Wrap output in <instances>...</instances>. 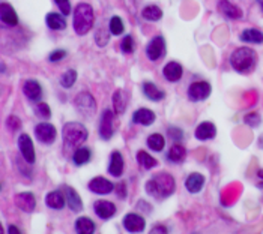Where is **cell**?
I'll list each match as a JSON object with an SVG mask.
<instances>
[{"label": "cell", "instance_id": "cell-14", "mask_svg": "<svg viewBox=\"0 0 263 234\" xmlns=\"http://www.w3.org/2000/svg\"><path fill=\"white\" fill-rule=\"evenodd\" d=\"M89 189L95 194L105 195V194H110L114 189V185L105 177H95L89 182Z\"/></svg>", "mask_w": 263, "mask_h": 234}, {"label": "cell", "instance_id": "cell-25", "mask_svg": "<svg viewBox=\"0 0 263 234\" xmlns=\"http://www.w3.org/2000/svg\"><path fill=\"white\" fill-rule=\"evenodd\" d=\"M127 104H128V96L124 90L117 89L116 92L113 93V107H114V111L116 114H122L125 111L127 108Z\"/></svg>", "mask_w": 263, "mask_h": 234}, {"label": "cell", "instance_id": "cell-3", "mask_svg": "<svg viewBox=\"0 0 263 234\" xmlns=\"http://www.w3.org/2000/svg\"><path fill=\"white\" fill-rule=\"evenodd\" d=\"M256 63H257L256 53L248 47L236 48L230 56V65L239 74H248V72H251L256 68Z\"/></svg>", "mask_w": 263, "mask_h": 234}, {"label": "cell", "instance_id": "cell-49", "mask_svg": "<svg viewBox=\"0 0 263 234\" xmlns=\"http://www.w3.org/2000/svg\"><path fill=\"white\" fill-rule=\"evenodd\" d=\"M260 8H262V12H263V2L260 3Z\"/></svg>", "mask_w": 263, "mask_h": 234}, {"label": "cell", "instance_id": "cell-19", "mask_svg": "<svg viewBox=\"0 0 263 234\" xmlns=\"http://www.w3.org/2000/svg\"><path fill=\"white\" fill-rule=\"evenodd\" d=\"M217 134V129L214 123L210 122H202L197 128H196V138L197 140H202V141H206V140H212Z\"/></svg>", "mask_w": 263, "mask_h": 234}, {"label": "cell", "instance_id": "cell-24", "mask_svg": "<svg viewBox=\"0 0 263 234\" xmlns=\"http://www.w3.org/2000/svg\"><path fill=\"white\" fill-rule=\"evenodd\" d=\"M143 93H145V96H146L148 99H150V101H153V102L161 101V99H164V96H166V93L163 92V90H160L153 83H149V81L143 83Z\"/></svg>", "mask_w": 263, "mask_h": 234}, {"label": "cell", "instance_id": "cell-35", "mask_svg": "<svg viewBox=\"0 0 263 234\" xmlns=\"http://www.w3.org/2000/svg\"><path fill=\"white\" fill-rule=\"evenodd\" d=\"M77 81V72L74 69H68L66 72H63L62 77H60V84L66 89L73 87L74 83Z\"/></svg>", "mask_w": 263, "mask_h": 234}, {"label": "cell", "instance_id": "cell-47", "mask_svg": "<svg viewBox=\"0 0 263 234\" xmlns=\"http://www.w3.org/2000/svg\"><path fill=\"white\" fill-rule=\"evenodd\" d=\"M152 233H167V228L163 227V225H155L152 228Z\"/></svg>", "mask_w": 263, "mask_h": 234}, {"label": "cell", "instance_id": "cell-12", "mask_svg": "<svg viewBox=\"0 0 263 234\" xmlns=\"http://www.w3.org/2000/svg\"><path fill=\"white\" fill-rule=\"evenodd\" d=\"M19 149L23 155V158L29 162V164H33L35 162V147L32 138L27 134H21L19 137Z\"/></svg>", "mask_w": 263, "mask_h": 234}, {"label": "cell", "instance_id": "cell-26", "mask_svg": "<svg viewBox=\"0 0 263 234\" xmlns=\"http://www.w3.org/2000/svg\"><path fill=\"white\" fill-rule=\"evenodd\" d=\"M241 41L247 44H263V33L257 29H245L241 33Z\"/></svg>", "mask_w": 263, "mask_h": 234}, {"label": "cell", "instance_id": "cell-9", "mask_svg": "<svg viewBox=\"0 0 263 234\" xmlns=\"http://www.w3.org/2000/svg\"><path fill=\"white\" fill-rule=\"evenodd\" d=\"M35 135H37L38 141L42 144H51L56 140V128L51 123H39L37 128H35Z\"/></svg>", "mask_w": 263, "mask_h": 234}, {"label": "cell", "instance_id": "cell-21", "mask_svg": "<svg viewBox=\"0 0 263 234\" xmlns=\"http://www.w3.org/2000/svg\"><path fill=\"white\" fill-rule=\"evenodd\" d=\"M45 204L53 210H62L65 207V197L60 191H51L45 197Z\"/></svg>", "mask_w": 263, "mask_h": 234}, {"label": "cell", "instance_id": "cell-34", "mask_svg": "<svg viewBox=\"0 0 263 234\" xmlns=\"http://www.w3.org/2000/svg\"><path fill=\"white\" fill-rule=\"evenodd\" d=\"M164 137L161 134H152L148 138V146L149 149L155 150V152H161L164 149Z\"/></svg>", "mask_w": 263, "mask_h": 234}, {"label": "cell", "instance_id": "cell-4", "mask_svg": "<svg viewBox=\"0 0 263 234\" xmlns=\"http://www.w3.org/2000/svg\"><path fill=\"white\" fill-rule=\"evenodd\" d=\"M94 21H95V15L92 6L87 3L77 5L74 11V23H73L75 33L80 36L89 33L94 27Z\"/></svg>", "mask_w": 263, "mask_h": 234}, {"label": "cell", "instance_id": "cell-46", "mask_svg": "<svg viewBox=\"0 0 263 234\" xmlns=\"http://www.w3.org/2000/svg\"><path fill=\"white\" fill-rule=\"evenodd\" d=\"M257 186L263 189V170H259L257 173Z\"/></svg>", "mask_w": 263, "mask_h": 234}, {"label": "cell", "instance_id": "cell-10", "mask_svg": "<svg viewBox=\"0 0 263 234\" xmlns=\"http://www.w3.org/2000/svg\"><path fill=\"white\" fill-rule=\"evenodd\" d=\"M15 206L26 213H32L37 207V200L32 192H21L15 195Z\"/></svg>", "mask_w": 263, "mask_h": 234}, {"label": "cell", "instance_id": "cell-29", "mask_svg": "<svg viewBox=\"0 0 263 234\" xmlns=\"http://www.w3.org/2000/svg\"><path fill=\"white\" fill-rule=\"evenodd\" d=\"M75 231L80 234H94L95 233V224L87 216H81L75 221Z\"/></svg>", "mask_w": 263, "mask_h": 234}, {"label": "cell", "instance_id": "cell-38", "mask_svg": "<svg viewBox=\"0 0 263 234\" xmlns=\"http://www.w3.org/2000/svg\"><path fill=\"white\" fill-rule=\"evenodd\" d=\"M35 113H37V116L39 119H50V116H51V110L45 102H39L37 107H35Z\"/></svg>", "mask_w": 263, "mask_h": 234}, {"label": "cell", "instance_id": "cell-36", "mask_svg": "<svg viewBox=\"0 0 263 234\" xmlns=\"http://www.w3.org/2000/svg\"><path fill=\"white\" fill-rule=\"evenodd\" d=\"M109 29H110V33L112 35H122L125 30V26H124V21L120 20L119 17H113L110 20V24H109Z\"/></svg>", "mask_w": 263, "mask_h": 234}, {"label": "cell", "instance_id": "cell-45", "mask_svg": "<svg viewBox=\"0 0 263 234\" xmlns=\"http://www.w3.org/2000/svg\"><path fill=\"white\" fill-rule=\"evenodd\" d=\"M116 194H117V197L119 198H124L127 197V185L124 183V182H120V183H117V186H116Z\"/></svg>", "mask_w": 263, "mask_h": 234}, {"label": "cell", "instance_id": "cell-8", "mask_svg": "<svg viewBox=\"0 0 263 234\" xmlns=\"http://www.w3.org/2000/svg\"><path fill=\"white\" fill-rule=\"evenodd\" d=\"M164 50H166V44H164L163 36H155L146 47V56L150 62H156L158 59L163 57Z\"/></svg>", "mask_w": 263, "mask_h": 234}, {"label": "cell", "instance_id": "cell-17", "mask_svg": "<svg viewBox=\"0 0 263 234\" xmlns=\"http://www.w3.org/2000/svg\"><path fill=\"white\" fill-rule=\"evenodd\" d=\"M163 74H164L167 81L176 83V81H179L182 78L184 69H182L181 63H178V62H169L163 69Z\"/></svg>", "mask_w": 263, "mask_h": 234}, {"label": "cell", "instance_id": "cell-6", "mask_svg": "<svg viewBox=\"0 0 263 234\" xmlns=\"http://www.w3.org/2000/svg\"><path fill=\"white\" fill-rule=\"evenodd\" d=\"M210 84L207 81H194L188 89V98L194 102L205 101L210 95Z\"/></svg>", "mask_w": 263, "mask_h": 234}, {"label": "cell", "instance_id": "cell-20", "mask_svg": "<svg viewBox=\"0 0 263 234\" xmlns=\"http://www.w3.org/2000/svg\"><path fill=\"white\" fill-rule=\"evenodd\" d=\"M109 173L113 177H120L124 173V156L120 152H113L110 156V165H109Z\"/></svg>", "mask_w": 263, "mask_h": 234}, {"label": "cell", "instance_id": "cell-2", "mask_svg": "<svg viewBox=\"0 0 263 234\" xmlns=\"http://www.w3.org/2000/svg\"><path fill=\"white\" fill-rule=\"evenodd\" d=\"M87 132L86 126L78 123V122H69L63 126L62 129V137H63V146L65 149H78L81 144L87 140Z\"/></svg>", "mask_w": 263, "mask_h": 234}, {"label": "cell", "instance_id": "cell-13", "mask_svg": "<svg viewBox=\"0 0 263 234\" xmlns=\"http://www.w3.org/2000/svg\"><path fill=\"white\" fill-rule=\"evenodd\" d=\"M94 210L98 218L101 219H110L116 213V206L112 201L107 200H98L94 203Z\"/></svg>", "mask_w": 263, "mask_h": 234}, {"label": "cell", "instance_id": "cell-43", "mask_svg": "<svg viewBox=\"0 0 263 234\" xmlns=\"http://www.w3.org/2000/svg\"><path fill=\"white\" fill-rule=\"evenodd\" d=\"M6 123H8V128H11L12 131H17V129L20 128V125H21L20 119L15 117V116H11V117L6 120Z\"/></svg>", "mask_w": 263, "mask_h": 234}, {"label": "cell", "instance_id": "cell-16", "mask_svg": "<svg viewBox=\"0 0 263 234\" xmlns=\"http://www.w3.org/2000/svg\"><path fill=\"white\" fill-rule=\"evenodd\" d=\"M218 9L229 20H239V18H242V11L236 5H233L230 0H220Z\"/></svg>", "mask_w": 263, "mask_h": 234}, {"label": "cell", "instance_id": "cell-32", "mask_svg": "<svg viewBox=\"0 0 263 234\" xmlns=\"http://www.w3.org/2000/svg\"><path fill=\"white\" fill-rule=\"evenodd\" d=\"M137 162H138V165L140 167H143L146 170H150L153 167H156V159H153L148 152L145 150H140L137 153Z\"/></svg>", "mask_w": 263, "mask_h": 234}, {"label": "cell", "instance_id": "cell-7", "mask_svg": "<svg viewBox=\"0 0 263 234\" xmlns=\"http://www.w3.org/2000/svg\"><path fill=\"white\" fill-rule=\"evenodd\" d=\"M114 134V114L112 110H105L99 122V135L102 140H110Z\"/></svg>", "mask_w": 263, "mask_h": 234}, {"label": "cell", "instance_id": "cell-27", "mask_svg": "<svg viewBox=\"0 0 263 234\" xmlns=\"http://www.w3.org/2000/svg\"><path fill=\"white\" fill-rule=\"evenodd\" d=\"M66 192V200H68V206L73 212H80L83 209V203H81V198L78 197V194L75 192V189L73 188H65Z\"/></svg>", "mask_w": 263, "mask_h": 234}, {"label": "cell", "instance_id": "cell-1", "mask_svg": "<svg viewBox=\"0 0 263 234\" xmlns=\"http://www.w3.org/2000/svg\"><path fill=\"white\" fill-rule=\"evenodd\" d=\"M146 192L156 198H167L174 192V179L169 173L156 174L146 183Z\"/></svg>", "mask_w": 263, "mask_h": 234}, {"label": "cell", "instance_id": "cell-18", "mask_svg": "<svg viewBox=\"0 0 263 234\" xmlns=\"http://www.w3.org/2000/svg\"><path fill=\"white\" fill-rule=\"evenodd\" d=\"M205 186V177L199 173H192L191 176L187 177L185 180V188L191 194H197L203 189Z\"/></svg>", "mask_w": 263, "mask_h": 234}, {"label": "cell", "instance_id": "cell-40", "mask_svg": "<svg viewBox=\"0 0 263 234\" xmlns=\"http://www.w3.org/2000/svg\"><path fill=\"white\" fill-rule=\"evenodd\" d=\"M244 122H245V125L251 126V128H256V126H259V125H260L262 117H260V114H259V113H248L247 116L244 117Z\"/></svg>", "mask_w": 263, "mask_h": 234}, {"label": "cell", "instance_id": "cell-23", "mask_svg": "<svg viewBox=\"0 0 263 234\" xmlns=\"http://www.w3.org/2000/svg\"><path fill=\"white\" fill-rule=\"evenodd\" d=\"M155 120V114L153 111H150L149 108H140L137 110L132 116V122L137 125H143V126H149L152 125Z\"/></svg>", "mask_w": 263, "mask_h": 234}, {"label": "cell", "instance_id": "cell-37", "mask_svg": "<svg viewBox=\"0 0 263 234\" xmlns=\"http://www.w3.org/2000/svg\"><path fill=\"white\" fill-rule=\"evenodd\" d=\"M109 39H110V35H109L107 30H105L104 27L96 29V32H95V41H96V44H98L99 47L107 45Z\"/></svg>", "mask_w": 263, "mask_h": 234}, {"label": "cell", "instance_id": "cell-44", "mask_svg": "<svg viewBox=\"0 0 263 234\" xmlns=\"http://www.w3.org/2000/svg\"><path fill=\"white\" fill-rule=\"evenodd\" d=\"M182 131L181 129H178V128H170L169 129V137L171 138V140H174V141H179V140H182Z\"/></svg>", "mask_w": 263, "mask_h": 234}, {"label": "cell", "instance_id": "cell-11", "mask_svg": "<svg viewBox=\"0 0 263 234\" xmlns=\"http://www.w3.org/2000/svg\"><path fill=\"white\" fill-rule=\"evenodd\" d=\"M146 227V221L137 213H128L124 218V228L128 233H140Z\"/></svg>", "mask_w": 263, "mask_h": 234}, {"label": "cell", "instance_id": "cell-33", "mask_svg": "<svg viewBox=\"0 0 263 234\" xmlns=\"http://www.w3.org/2000/svg\"><path fill=\"white\" fill-rule=\"evenodd\" d=\"M91 156H92V153L87 147H78L73 156V161L75 165H84L91 161Z\"/></svg>", "mask_w": 263, "mask_h": 234}, {"label": "cell", "instance_id": "cell-22", "mask_svg": "<svg viewBox=\"0 0 263 234\" xmlns=\"http://www.w3.org/2000/svg\"><path fill=\"white\" fill-rule=\"evenodd\" d=\"M0 15H2V21L8 26H17L19 24V17L14 8L9 3H2L0 5Z\"/></svg>", "mask_w": 263, "mask_h": 234}, {"label": "cell", "instance_id": "cell-28", "mask_svg": "<svg viewBox=\"0 0 263 234\" xmlns=\"http://www.w3.org/2000/svg\"><path fill=\"white\" fill-rule=\"evenodd\" d=\"M45 23L47 26L51 29V30H63L66 27V21L65 18L56 12H50L47 17H45Z\"/></svg>", "mask_w": 263, "mask_h": 234}, {"label": "cell", "instance_id": "cell-31", "mask_svg": "<svg viewBox=\"0 0 263 234\" xmlns=\"http://www.w3.org/2000/svg\"><path fill=\"white\" fill-rule=\"evenodd\" d=\"M142 17L148 21H158V20H161L163 11L158 8L156 5H149L142 11Z\"/></svg>", "mask_w": 263, "mask_h": 234}, {"label": "cell", "instance_id": "cell-48", "mask_svg": "<svg viewBox=\"0 0 263 234\" xmlns=\"http://www.w3.org/2000/svg\"><path fill=\"white\" fill-rule=\"evenodd\" d=\"M8 233H12V234H17V233H20V230L17 228V227H14V225H9L8 227Z\"/></svg>", "mask_w": 263, "mask_h": 234}, {"label": "cell", "instance_id": "cell-39", "mask_svg": "<svg viewBox=\"0 0 263 234\" xmlns=\"http://www.w3.org/2000/svg\"><path fill=\"white\" fill-rule=\"evenodd\" d=\"M120 50L124 51V53H127V54H131L134 50H135V42H134V39H132V36H125L124 39H122V42H120Z\"/></svg>", "mask_w": 263, "mask_h": 234}, {"label": "cell", "instance_id": "cell-5", "mask_svg": "<svg viewBox=\"0 0 263 234\" xmlns=\"http://www.w3.org/2000/svg\"><path fill=\"white\" fill-rule=\"evenodd\" d=\"M75 108L80 114H83L84 117H92L96 111V102L94 99V96L87 92L78 93L75 98Z\"/></svg>", "mask_w": 263, "mask_h": 234}, {"label": "cell", "instance_id": "cell-42", "mask_svg": "<svg viewBox=\"0 0 263 234\" xmlns=\"http://www.w3.org/2000/svg\"><path fill=\"white\" fill-rule=\"evenodd\" d=\"M66 56V51L65 50H56V51H53L51 54H50V62H59V60H62L63 57Z\"/></svg>", "mask_w": 263, "mask_h": 234}, {"label": "cell", "instance_id": "cell-15", "mask_svg": "<svg viewBox=\"0 0 263 234\" xmlns=\"http://www.w3.org/2000/svg\"><path fill=\"white\" fill-rule=\"evenodd\" d=\"M23 93L26 95L27 99H30L32 102H38L42 98V89L39 86L38 81L35 80H27L23 86Z\"/></svg>", "mask_w": 263, "mask_h": 234}, {"label": "cell", "instance_id": "cell-41", "mask_svg": "<svg viewBox=\"0 0 263 234\" xmlns=\"http://www.w3.org/2000/svg\"><path fill=\"white\" fill-rule=\"evenodd\" d=\"M55 2L59 6L62 15H69V12H71V3H69V0H55Z\"/></svg>", "mask_w": 263, "mask_h": 234}, {"label": "cell", "instance_id": "cell-30", "mask_svg": "<svg viewBox=\"0 0 263 234\" xmlns=\"http://www.w3.org/2000/svg\"><path fill=\"white\" fill-rule=\"evenodd\" d=\"M185 156H187L185 147L181 146V144H174V146L167 153V159L170 162H174V164H179V162H182L185 159Z\"/></svg>", "mask_w": 263, "mask_h": 234}]
</instances>
